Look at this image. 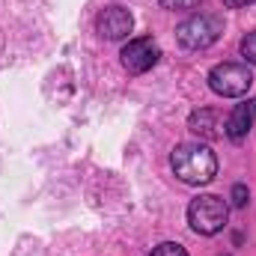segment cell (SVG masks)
Wrapping results in <instances>:
<instances>
[{
    "mask_svg": "<svg viewBox=\"0 0 256 256\" xmlns=\"http://www.w3.org/2000/svg\"><path fill=\"white\" fill-rule=\"evenodd\" d=\"M254 122H256V98H248V102L236 104V110L226 116L224 134L230 140H242V137H248V131L254 128Z\"/></svg>",
    "mask_w": 256,
    "mask_h": 256,
    "instance_id": "7",
    "label": "cell"
},
{
    "mask_svg": "<svg viewBox=\"0 0 256 256\" xmlns=\"http://www.w3.org/2000/svg\"><path fill=\"white\" fill-rule=\"evenodd\" d=\"M149 256H188V250L182 244H176V242H164V244H158Z\"/></svg>",
    "mask_w": 256,
    "mask_h": 256,
    "instance_id": "9",
    "label": "cell"
},
{
    "mask_svg": "<svg viewBox=\"0 0 256 256\" xmlns=\"http://www.w3.org/2000/svg\"><path fill=\"white\" fill-rule=\"evenodd\" d=\"M164 9H196L202 0H158Z\"/></svg>",
    "mask_w": 256,
    "mask_h": 256,
    "instance_id": "11",
    "label": "cell"
},
{
    "mask_svg": "<svg viewBox=\"0 0 256 256\" xmlns=\"http://www.w3.org/2000/svg\"><path fill=\"white\" fill-rule=\"evenodd\" d=\"M120 57H122L126 72H131V74H143V72H149L152 66L158 63L161 48H158V42H155L152 36H140V39H131V42H128Z\"/></svg>",
    "mask_w": 256,
    "mask_h": 256,
    "instance_id": "5",
    "label": "cell"
},
{
    "mask_svg": "<svg viewBox=\"0 0 256 256\" xmlns=\"http://www.w3.org/2000/svg\"><path fill=\"white\" fill-rule=\"evenodd\" d=\"M131 27H134V18H131V12L122 9V6H108V9L98 12V18H96L98 36H102V39H110V42L126 39L128 33H131Z\"/></svg>",
    "mask_w": 256,
    "mask_h": 256,
    "instance_id": "6",
    "label": "cell"
},
{
    "mask_svg": "<svg viewBox=\"0 0 256 256\" xmlns=\"http://www.w3.org/2000/svg\"><path fill=\"white\" fill-rule=\"evenodd\" d=\"M173 173L185 185H208L218 173V158L206 143H182L170 155Z\"/></svg>",
    "mask_w": 256,
    "mask_h": 256,
    "instance_id": "1",
    "label": "cell"
},
{
    "mask_svg": "<svg viewBox=\"0 0 256 256\" xmlns=\"http://www.w3.org/2000/svg\"><path fill=\"white\" fill-rule=\"evenodd\" d=\"M242 57L250 66H256V33H248V36L242 39Z\"/></svg>",
    "mask_w": 256,
    "mask_h": 256,
    "instance_id": "10",
    "label": "cell"
},
{
    "mask_svg": "<svg viewBox=\"0 0 256 256\" xmlns=\"http://www.w3.org/2000/svg\"><path fill=\"white\" fill-rule=\"evenodd\" d=\"M244 202H248V188H244V185H236V188H232V206L242 208Z\"/></svg>",
    "mask_w": 256,
    "mask_h": 256,
    "instance_id": "12",
    "label": "cell"
},
{
    "mask_svg": "<svg viewBox=\"0 0 256 256\" xmlns=\"http://www.w3.org/2000/svg\"><path fill=\"white\" fill-rule=\"evenodd\" d=\"M248 3H254V0H224V6H232V9H238V6H248Z\"/></svg>",
    "mask_w": 256,
    "mask_h": 256,
    "instance_id": "13",
    "label": "cell"
},
{
    "mask_svg": "<svg viewBox=\"0 0 256 256\" xmlns=\"http://www.w3.org/2000/svg\"><path fill=\"white\" fill-rule=\"evenodd\" d=\"M218 36H220V21L212 18V15H191L176 30L179 45L188 48V51H206L208 45L218 42Z\"/></svg>",
    "mask_w": 256,
    "mask_h": 256,
    "instance_id": "4",
    "label": "cell"
},
{
    "mask_svg": "<svg viewBox=\"0 0 256 256\" xmlns=\"http://www.w3.org/2000/svg\"><path fill=\"white\" fill-rule=\"evenodd\" d=\"M226 218H230V206L218 194H202V196L191 200V206H188V224L200 236L220 232L226 226Z\"/></svg>",
    "mask_w": 256,
    "mask_h": 256,
    "instance_id": "2",
    "label": "cell"
},
{
    "mask_svg": "<svg viewBox=\"0 0 256 256\" xmlns=\"http://www.w3.org/2000/svg\"><path fill=\"white\" fill-rule=\"evenodd\" d=\"M254 84L248 63H220L208 72V86L224 98H242Z\"/></svg>",
    "mask_w": 256,
    "mask_h": 256,
    "instance_id": "3",
    "label": "cell"
},
{
    "mask_svg": "<svg viewBox=\"0 0 256 256\" xmlns=\"http://www.w3.org/2000/svg\"><path fill=\"white\" fill-rule=\"evenodd\" d=\"M212 122H214V114H212V110H202V114H196L191 120V128L196 134L202 131V137H212V134H214V126H212Z\"/></svg>",
    "mask_w": 256,
    "mask_h": 256,
    "instance_id": "8",
    "label": "cell"
}]
</instances>
